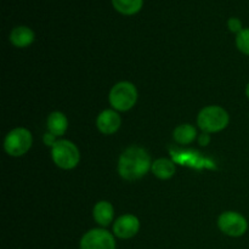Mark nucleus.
I'll return each mask as SVG.
<instances>
[{"label": "nucleus", "instance_id": "1", "mask_svg": "<svg viewBox=\"0 0 249 249\" xmlns=\"http://www.w3.org/2000/svg\"><path fill=\"white\" fill-rule=\"evenodd\" d=\"M152 167L147 151L139 146H130L123 151L118 160V173L126 181H135L147 174Z\"/></svg>", "mask_w": 249, "mask_h": 249}, {"label": "nucleus", "instance_id": "2", "mask_svg": "<svg viewBox=\"0 0 249 249\" xmlns=\"http://www.w3.org/2000/svg\"><path fill=\"white\" fill-rule=\"evenodd\" d=\"M230 123L228 111L220 106H207L197 116V124L204 133H219Z\"/></svg>", "mask_w": 249, "mask_h": 249}, {"label": "nucleus", "instance_id": "3", "mask_svg": "<svg viewBox=\"0 0 249 249\" xmlns=\"http://www.w3.org/2000/svg\"><path fill=\"white\" fill-rule=\"evenodd\" d=\"M109 104L117 112H126L135 106L138 101V90L130 82H119L109 91Z\"/></svg>", "mask_w": 249, "mask_h": 249}, {"label": "nucleus", "instance_id": "4", "mask_svg": "<svg viewBox=\"0 0 249 249\" xmlns=\"http://www.w3.org/2000/svg\"><path fill=\"white\" fill-rule=\"evenodd\" d=\"M53 163L63 170H71L79 164L80 152L77 146L70 140H57L51 147Z\"/></svg>", "mask_w": 249, "mask_h": 249}, {"label": "nucleus", "instance_id": "5", "mask_svg": "<svg viewBox=\"0 0 249 249\" xmlns=\"http://www.w3.org/2000/svg\"><path fill=\"white\" fill-rule=\"evenodd\" d=\"M33 136L26 128H15L7 133L4 140V150L11 157H21L32 147Z\"/></svg>", "mask_w": 249, "mask_h": 249}, {"label": "nucleus", "instance_id": "6", "mask_svg": "<svg viewBox=\"0 0 249 249\" xmlns=\"http://www.w3.org/2000/svg\"><path fill=\"white\" fill-rule=\"evenodd\" d=\"M218 228L224 235L241 237L248 231V221L237 212H224L218 218Z\"/></svg>", "mask_w": 249, "mask_h": 249}, {"label": "nucleus", "instance_id": "7", "mask_svg": "<svg viewBox=\"0 0 249 249\" xmlns=\"http://www.w3.org/2000/svg\"><path fill=\"white\" fill-rule=\"evenodd\" d=\"M116 236L105 229H91L80 238V249H116Z\"/></svg>", "mask_w": 249, "mask_h": 249}, {"label": "nucleus", "instance_id": "8", "mask_svg": "<svg viewBox=\"0 0 249 249\" xmlns=\"http://www.w3.org/2000/svg\"><path fill=\"white\" fill-rule=\"evenodd\" d=\"M140 230V220L133 214H124L113 223V235L121 240H130L138 235Z\"/></svg>", "mask_w": 249, "mask_h": 249}, {"label": "nucleus", "instance_id": "9", "mask_svg": "<svg viewBox=\"0 0 249 249\" xmlns=\"http://www.w3.org/2000/svg\"><path fill=\"white\" fill-rule=\"evenodd\" d=\"M122 125L121 116L116 109H105L97 116L96 126L100 133L105 135H112L117 133Z\"/></svg>", "mask_w": 249, "mask_h": 249}, {"label": "nucleus", "instance_id": "10", "mask_svg": "<svg viewBox=\"0 0 249 249\" xmlns=\"http://www.w3.org/2000/svg\"><path fill=\"white\" fill-rule=\"evenodd\" d=\"M9 39L12 45L16 46V48L23 49L33 44L34 39H36V34H34L33 29L29 28V27L17 26L11 31Z\"/></svg>", "mask_w": 249, "mask_h": 249}, {"label": "nucleus", "instance_id": "11", "mask_svg": "<svg viewBox=\"0 0 249 249\" xmlns=\"http://www.w3.org/2000/svg\"><path fill=\"white\" fill-rule=\"evenodd\" d=\"M94 220L102 228H107L114 219V208L109 202L100 201L97 202L92 209Z\"/></svg>", "mask_w": 249, "mask_h": 249}, {"label": "nucleus", "instance_id": "12", "mask_svg": "<svg viewBox=\"0 0 249 249\" xmlns=\"http://www.w3.org/2000/svg\"><path fill=\"white\" fill-rule=\"evenodd\" d=\"M151 170H152L155 177H157L158 179L168 180L174 177L177 168H175L174 163L170 160H168V158H158L155 162H152Z\"/></svg>", "mask_w": 249, "mask_h": 249}, {"label": "nucleus", "instance_id": "13", "mask_svg": "<svg viewBox=\"0 0 249 249\" xmlns=\"http://www.w3.org/2000/svg\"><path fill=\"white\" fill-rule=\"evenodd\" d=\"M46 126H48L49 133L56 136H62L67 131L68 119L62 112L55 111L48 117V125Z\"/></svg>", "mask_w": 249, "mask_h": 249}, {"label": "nucleus", "instance_id": "14", "mask_svg": "<svg viewBox=\"0 0 249 249\" xmlns=\"http://www.w3.org/2000/svg\"><path fill=\"white\" fill-rule=\"evenodd\" d=\"M112 6L117 12L124 16L139 14L143 6V0H111Z\"/></svg>", "mask_w": 249, "mask_h": 249}, {"label": "nucleus", "instance_id": "15", "mask_svg": "<svg viewBox=\"0 0 249 249\" xmlns=\"http://www.w3.org/2000/svg\"><path fill=\"white\" fill-rule=\"evenodd\" d=\"M173 138L180 145H190L197 138V130L191 124H180L173 133Z\"/></svg>", "mask_w": 249, "mask_h": 249}, {"label": "nucleus", "instance_id": "16", "mask_svg": "<svg viewBox=\"0 0 249 249\" xmlns=\"http://www.w3.org/2000/svg\"><path fill=\"white\" fill-rule=\"evenodd\" d=\"M236 46L243 55L249 56V28H243L236 36Z\"/></svg>", "mask_w": 249, "mask_h": 249}, {"label": "nucleus", "instance_id": "17", "mask_svg": "<svg viewBox=\"0 0 249 249\" xmlns=\"http://www.w3.org/2000/svg\"><path fill=\"white\" fill-rule=\"evenodd\" d=\"M228 28L231 33H235L236 36H237V34L243 29L242 21H241L238 17H230V18L228 19Z\"/></svg>", "mask_w": 249, "mask_h": 249}, {"label": "nucleus", "instance_id": "18", "mask_svg": "<svg viewBox=\"0 0 249 249\" xmlns=\"http://www.w3.org/2000/svg\"><path fill=\"white\" fill-rule=\"evenodd\" d=\"M43 141H44V143H45L46 146H50V147H53V146L55 145L56 142H57V136L53 135V134L49 133V131H48L46 134H44Z\"/></svg>", "mask_w": 249, "mask_h": 249}, {"label": "nucleus", "instance_id": "19", "mask_svg": "<svg viewBox=\"0 0 249 249\" xmlns=\"http://www.w3.org/2000/svg\"><path fill=\"white\" fill-rule=\"evenodd\" d=\"M197 140H198V143L201 146H208L209 143H211V134L204 133L203 131V133L197 138Z\"/></svg>", "mask_w": 249, "mask_h": 249}, {"label": "nucleus", "instance_id": "20", "mask_svg": "<svg viewBox=\"0 0 249 249\" xmlns=\"http://www.w3.org/2000/svg\"><path fill=\"white\" fill-rule=\"evenodd\" d=\"M246 95H247V97L249 100V83L247 84V87H246Z\"/></svg>", "mask_w": 249, "mask_h": 249}]
</instances>
